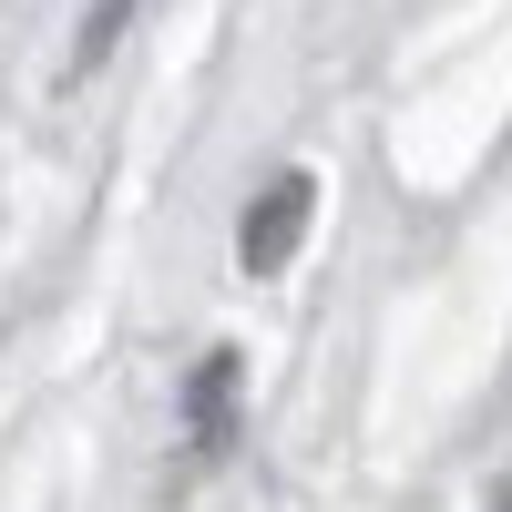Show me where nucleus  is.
I'll return each instance as SVG.
<instances>
[{"label":"nucleus","instance_id":"nucleus-3","mask_svg":"<svg viewBox=\"0 0 512 512\" xmlns=\"http://www.w3.org/2000/svg\"><path fill=\"white\" fill-rule=\"evenodd\" d=\"M134 11H144V0H82V21H72V52H62V72L82 82L93 62H113V41L134 31Z\"/></svg>","mask_w":512,"mask_h":512},{"label":"nucleus","instance_id":"nucleus-1","mask_svg":"<svg viewBox=\"0 0 512 512\" xmlns=\"http://www.w3.org/2000/svg\"><path fill=\"white\" fill-rule=\"evenodd\" d=\"M308 216H318V175L308 164H287V175L256 185L246 205V226H236V256H246V277H277L297 246H308Z\"/></svg>","mask_w":512,"mask_h":512},{"label":"nucleus","instance_id":"nucleus-4","mask_svg":"<svg viewBox=\"0 0 512 512\" xmlns=\"http://www.w3.org/2000/svg\"><path fill=\"white\" fill-rule=\"evenodd\" d=\"M492 512H512V492H502V502H492Z\"/></svg>","mask_w":512,"mask_h":512},{"label":"nucleus","instance_id":"nucleus-2","mask_svg":"<svg viewBox=\"0 0 512 512\" xmlns=\"http://www.w3.org/2000/svg\"><path fill=\"white\" fill-rule=\"evenodd\" d=\"M236 379H246L236 349H205V369L185 379V431H195V451H226L236 441Z\"/></svg>","mask_w":512,"mask_h":512}]
</instances>
